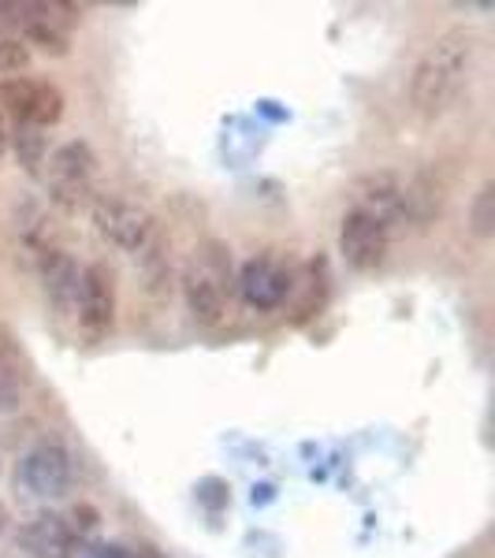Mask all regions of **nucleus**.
<instances>
[{"mask_svg": "<svg viewBox=\"0 0 495 558\" xmlns=\"http://www.w3.org/2000/svg\"><path fill=\"white\" fill-rule=\"evenodd\" d=\"M75 320L86 343H101L108 331L116 328V276L105 260L86 265L83 276H79Z\"/></svg>", "mask_w": 495, "mask_h": 558, "instance_id": "7", "label": "nucleus"}, {"mask_svg": "<svg viewBox=\"0 0 495 558\" xmlns=\"http://www.w3.org/2000/svg\"><path fill=\"white\" fill-rule=\"evenodd\" d=\"M79 20V8L71 4H34V0H20V4H0V23L23 38L26 49H41L49 57H68L71 49V26Z\"/></svg>", "mask_w": 495, "mask_h": 558, "instance_id": "4", "label": "nucleus"}, {"mask_svg": "<svg viewBox=\"0 0 495 558\" xmlns=\"http://www.w3.org/2000/svg\"><path fill=\"white\" fill-rule=\"evenodd\" d=\"M339 254L354 272H376L391 254V231L373 216L347 209L339 223Z\"/></svg>", "mask_w": 495, "mask_h": 558, "instance_id": "8", "label": "nucleus"}, {"mask_svg": "<svg viewBox=\"0 0 495 558\" xmlns=\"http://www.w3.org/2000/svg\"><path fill=\"white\" fill-rule=\"evenodd\" d=\"M0 470H4V465H0Z\"/></svg>", "mask_w": 495, "mask_h": 558, "instance_id": "21", "label": "nucleus"}, {"mask_svg": "<svg viewBox=\"0 0 495 558\" xmlns=\"http://www.w3.org/2000/svg\"><path fill=\"white\" fill-rule=\"evenodd\" d=\"M23 484L41 499H64L71 488V454L60 444H38L20 465Z\"/></svg>", "mask_w": 495, "mask_h": 558, "instance_id": "10", "label": "nucleus"}, {"mask_svg": "<svg viewBox=\"0 0 495 558\" xmlns=\"http://www.w3.org/2000/svg\"><path fill=\"white\" fill-rule=\"evenodd\" d=\"M12 146H15V157H20V165L26 172H38L45 165V157H49V142H45V131H38V128H15Z\"/></svg>", "mask_w": 495, "mask_h": 558, "instance_id": "14", "label": "nucleus"}, {"mask_svg": "<svg viewBox=\"0 0 495 558\" xmlns=\"http://www.w3.org/2000/svg\"><path fill=\"white\" fill-rule=\"evenodd\" d=\"M444 209V186L432 172H418L413 179H402V220H413L418 228L432 223Z\"/></svg>", "mask_w": 495, "mask_h": 558, "instance_id": "13", "label": "nucleus"}, {"mask_svg": "<svg viewBox=\"0 0 495 558\" xmlns=\"http://www.w3.org/2000/svg\"><path fill=\"white\" fill-rule=\"evenodd\" d=\"M97 235L108 239L112 246H120L123 254H149L157 242V220L146 205L131 202L120 194H97L89 205Z\"/></svg>", "mask_w": 495, "mask_h": 558, "instance_id": "5", "label": "nucleus"}, {"mask_svg": "<svg viewBox=\"0 0 495 558\" xmlns=\"http://www.w3.org/2000/svg\"><path fill=\"white\" fill-rule=\"evenodd\" d=\"M294 287H299V283H294L291 268H287L283 260L273 257V254L250 257L246 265H242V272H239L242 302H246L250 310H261V313L280 310V305L291 299Z\"/></svg>", "mask_w": 495, "mask_h": 558, "instance_id": "9", "label": "nucleus"}, {"mask_svg": "<svg viewBox=\"0 0 495 558\" xmlns=\"http://www.w3.org/2000/svg\"><path fill=\"white\" fill-rule=\"evenodd\" d=\"M123 558H168V555L160 551V547H153V544H138V547H131Z\"/></svg>", "mask_w": 495, "mask_h": 558, "instance_id": "18", "label": "nucleus"}, {"mask_svg": "<svg viewBox=\"0 0 495 558\" xmlns=\"http://www.w3.org/2000/svg\"><path fill=\"white\" fill-rule=\"evenodd\" d=\"M476 57H481V38L473 26H451L436 41L421 52L410 75V105L418 116L436 120L458 101V94L476 71Z\"/></svg>", "mask_w": 495, "mask_h": 558, "instance_id": "1", "label": "nucleus"}, {"mask_svg": "<svg viewBox=\"0 0 495 558\" xmlns=\"http://www.w3.org/2000/svg\"><path fill=\"white\" fill-rule=\"evenodd\" d=\"M20 544L34 558H71V551H75V533L68 529L64 518L38 514L20 529Z\"/></svg>", "mask_w": 495, "mask_h": 558, "instance_id": "12", "label": "nucleus"}, {"mask_svg": "<svg viewBox=\"0 0 495 558\" xmlns=\"http://www.w3.org/2000/svg\"><path fill=\"white\" fill-rule=\"evenodd\" d=\"M470 231L476 239H492L495 235V183L484 179L481 191L470 202Z\"/></svg>", "mask_w": 495, "mask_h": 558, "instance_id": "15", "label": "nucleus"}, {"mask_svg": "<svg viewBox=\"0 0 495 558\" xmlns=\"http://www.w3.org/2000/svg\"><path fill=\"white\" fill-rule=\"evenodd\" d=\"M8 529V510H4V502H0V533Z\"/></svg>", "mask_w": 495, "mask_h": 558, "instance_id": "20", "label": "nucleus"}, {"mask_svg": "<svg viewBox=\"0 0 495 558\" xmlns=\"http://www.w3.org/2000/svg\"><path fill=\"white\" fill-rule=\"evenodd\" d=\"M31 60H34V52L26 49L23 38H15L12 31H8L4 23H0V75H20V71L31 68Z\"/></svg>", "mask_w": 495, "mask_h": 558, "instance_id": "16", "label": "nucleus"}, {"mask_svg": "<svg viewBox=\"0 0 495 558\" xmlns=\"http://www.w3.org/2000/svg\"><path fill=\"white\" fill-rule=\"evenodd\" d=\"M12 116L15 128H38L49 131L64 116V94L45 78H4L0 83V116Z\"/></svg>", "mask_w": 495, "mask_h": 558, "instance_id": "6", "label": "nucleus"}, {"mask_svg": "<svg viewBox=\"0 0 495 558\" xmlns=\"http://www.w3.org/2000/svg\"><path fill=\"white\" fill-rule=\"evenodd\" d=\"M23 407V384L4 362H0V413H15Z\"/></svg>", "mask_w": 495, "mask_h": 558, "instance_id": "17", "label": "nucleus"}, {"mask_svg": "<svg viewBox=\"0 0 495 558\" xmlns=\"http://www.w3.org/2000/svg\"><path fill=\"white\" fill-rule=\"evenodd\" d=\"M350 209L395 228L402 220V175L395 172H369L350 186Z\"/></svg>", "mask_w": 495, "mask_h": 558, "instance_id": "11", "label": "nucleus"}, {"mask_svg": "<svg viewBox=\"0 0 495 558\" xmlns=\"http://www.w3.org/2000/svg\"><path fill=\"white\" fill-rule=\"evenodd\" d=\"M231 250L224 242H205L197 257L183 272V299L191 317L202 328H220L228 320V272H231Z\"/></svg>", "mask_w": 495, "mask_h": 558, "instance_id": "2", "label": "nucleus"}, {"mask_svg": "<svg viewBox=\"0 0 495 558\" xmlns=\"http://www.w3.org/2000/svg\"><path fill=\"white\" fill-rule=\"evenodd\" d=\"M45 191L64 213H83L97 197V157L86 142H64L45 157Z\"/></svg>", "mask_w": 495, "mask_h": 558, "instance_id": "3", "label": "nucleus"}, {"mask_svg": "<svg viewBox=\"0 0 495 558\" xmlns=\"http://www.w3.org/2000/svg\"><path fill=\"white\" fill-rule=\"evenodd\" d=\"M8 149V131H4V116H0V153Z\"/></svg>", "mask_w": 495, "mask_h": 558, "instance_id": "19", "label": "nucleus"}]
</instances>
